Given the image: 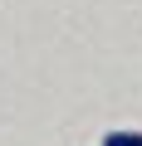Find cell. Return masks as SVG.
I'll use <instances>...</instances> for the list:
<instances>
[{
  "instance_id": "cell-1",
  "label": "cell",
  "mask_w": 142,
  "mask_h": 146,
  "mask_svg": "<svg viewBox=\"0 0 142 146\" xmlns=\"http://www.w3.org/2000/svg\"><path fill=\"white\" fill-rule=\"evenodd\" d=\"M103 146H142V131L118 127V131H108V136H103Z\"/></svg>"
}]
</instances>
